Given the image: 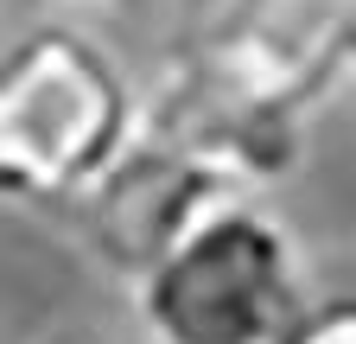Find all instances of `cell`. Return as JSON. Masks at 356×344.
Segmentation results:
<instances>
[{
    "mask_svg": "<svg viewBox=\"0 0 356 344\" xmlns=\"http://www.w3.org/2000/svg\"><path fill=\"white\" fill-rule=\"evenodd\" d=\"M229 198H242V191H229L197 153H185L178 141L140 127V134L115 153V166L70 210L83 217V236L96 249V262L108 274L134 281V274H147L204 210L229 204Z\"/></svg>",
    "mask_w": 356,
    "mask_h": 344,
    "instance_id": "4",
    "label": "cell"
},
{
    "mask_svg": "<svg viewBox=\"0 0 356 344\" xmlns=\"http://www.w3.org/2000/svg\"><path fill=\"white\" fill-rule=\"evenodd\" d=\"M356 0H216L172 52L140 127L197 153L229 191L261 198L305 159V127L343 96Z\"/></svg>",
    "mask_w": 356,
    "mask_h": 344,
    "instance_id": "1",
    "label": "cell"
},
{
    "mask_svg": "<svg viewBox=\"0 0 356 344\" xmlns=\"http://www.w3.org/2000/svg\"><path fill=\"white\" fill-rule=\"evenodd\" d=\"M140 134V83L96 32L38 19L0 45V198L70 210Z\"/></svg>",
    "mask_w": 356,
    "mask_h": 344,
    "instance_id": "2",
    "label": "cell"
},
{
    "mask_svg": "<svg viewBox=\"0 0 356 344\" xmlns=\"http://www.w3.org/2000/svg\"><path fill=\"white\" fill-rule=\"evenodd\" d=\"M305 255L261 198H229L134 274V313L153 344H267L305 306Z\"/></svg>",
    "mask_w": 356,
    "mask_h": 344,
    "instance_id": "3",
    "label": "cell"
},
{
    "mask_svg": "<svg viewBox=\"0 0 356 344\" xmlns=\"http://www.w3.org/2000/svg\"><path fill=\"white\" fill-rule=\"evenodd\" d=\"M267 344H356V299L331 293V299H305L293 313V325Z\"/></svg>",
    "mask_w": 356,
    "mask_h": 344,
    "instance_id": "5",
    "label": "cell"
}]
</instances>
